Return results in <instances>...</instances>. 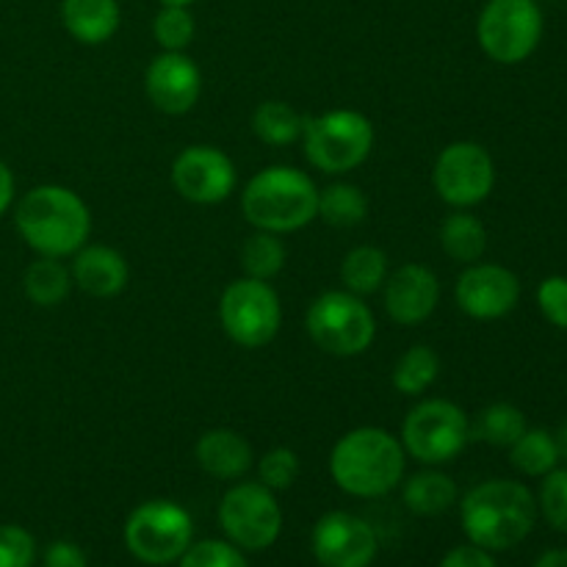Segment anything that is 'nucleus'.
<instances>
[{
    "instance_id": "72a5a7b5",
    "label": "nucleus",
    "mask_w": 567,
    "mask_h": 567,
    "mask_svg": "<svg viewBox=\"0 0 567 567\" xmlns=\"http://www.w3.org/2000/svg\"><path fill=\"white\" fill-rule=\"evenodd\" d=\"M540 509L554 529L567 535V468H554L543 476Z\"/></svg>"
},
{
    "instance_id": "9b49d317",
    "label": "nucleus",
    "mask_w": 567,
    "mask_h": 567,
    "mask_svg": "<svg viewBox=\"0 0 567 567\" xmlns=\"http://www.w3.org/2000/svg\"><path fill=\"white\" fill-rule=\"evenodd\" d=\"M219 524L233 546L244 551H266L282 532V509L275 491L260 482H238L221 498Z\"/></svg>"
},
{
    "instance_id": "c756f323",
    "label": "nucleus",
    "mask_w": 567,
    "mask_h": 567,
    "mask_svg": "<svg viewBox=\"0 0 567 567\" xmlns=\"http://www.w3.org/2000/svg\"><path fill=\"white\" fill-rule=\"evenodd\" d=\"M286 244L277 233L255 230L241 247V266L252 280H275L286 266Z\"/></svg>"
},
{
    "instance_id": "aec40b11",
    "label": "nucleus",
    "mask_w": 567,
    "mask_h": 567,
    "mask_svg": "<svg viewBox=\"0 0 567 567\" xmlns=\"http://www.w3.org/2000/svg\"><path fill=\"white\" fill-rule=\"evenodd\" d=\"M61 22L75 42L103 44L120 28V3L116 0H64Z\"/></svg>"
},
{
    "instance_id": "f03ea898",
    "label": "nucleus",
    "mask_w": 567,
    "mask_h": 567,
    "mask_svg": "<svg viewBox=\"0 0 567 567\" xmlns=\"http://www.w3.org/2000/svg\"><path fill=\"white\" fill-rule=\"evenodd\" d=\"M14 225L28 247L42 258H70L86 247L92 233L89 205L72 188L37 186L17 203Z\"/></svg>"
},
{
    "instance_id": "f257e3e1",
    "label": "nucleus",
    "mask_w": 567,
    "mask_h": 567,
    "mask_svg": "<svg viewBox=\"0 0 567 567\" xmlns=\"http://www.w3.org/2000/svg\"><path fill=\"white\" fill-rule=\"evenodd\" d=\"M460 520L474 546L485 551H507L535 529L537 502L520 482L491 480L465 493Z\"/></svg>"
},
{
    "instance_id": "4c0bfd02",
    "label": "nucleus",
    "mask_w": 567,
    "mask_h": 567,
    "mask_svg": "<svg viewBox=\"0 0 567 567\" xmlns=\"http://www.w3.org/2000/svg\"><path fill=\"white\" fill-rule=\"evenodd\" d=\"M441 567H498L496 559L491 557V551L480 546H457L441 559Z\"/></svg>"
},
{
    "instance_id": "a211bd4d",
    "label": "nucleus",
    "mask_w": 567,
    "mask_h": 567,
    "mask_svg": "<svg viewBox=\"0 0 567 567\" xmlns=\"http://www.w3.org/2000/svg\"><path fill=\"white\" fill-rule=\"evenodd\" d=\"M72 286L81 288L83 293L94 299H111L116 293L125 291L127 277V260L114 247H103V244H92V247H81L72 255Z\"/></svg>"
},
{
    "instance_id": "6e6552de",
    "label": "nucleus",
    "mask_w": 567,
    "mask_h": 567,
    "mask_svg": "<svg viewBox=\"0 0 567 567\" xmlns=\"http://www.w3.org/2000/svg\"><path fill=\"white\" fill-rule=\"evenodd\" d=\"M194 543V520L181 504L155 498L127 515L125 546L138 563L169 565L186 554Z\"/></svg>"
},
{
    "instance_id": "58836bf2",
    "label": "nucleus",
    "mask_w": 567,
    "mask_h": 567,
    "mask_svg": "<svg viewBox=\"0 0 567 567\" xmlns=\"http://www.w3.org/2000/svg\"><path fill=\"white\" fill-rule=\"evenodd\" d=\"M11 203H14V175L6 166V161L0 158V216L9 210Z\"/></svg>"
},
{
    "instance_id": "bb28decb",
    "label": "nucleus",
    "mask_w": 567,
    "mask_h": 567,
    "mask_svg": "<svg viewBox=\"0 0 567 567\" xmlns=\"http://www.w3.org/2000/svg\"><path fill=\"white\" fill-rule=\"evenodd\" d=\"M437 374H441V358H437L435 349L424 347H410L402 358L393 365V388H396L402 396H421V393L430 391L435 385Z\"/></svg>"
},
{
    "instance_id": "20e7f679",
    "label": "nucleus",
    "mask_w": 567,
    "mask_h": 567,
    "mask_svg": "<svg viewBox=\"0 0 567 567\" xmlns=\"http://www.w3.org/2000/svg\"><path fill=\"white\" fill-rule=\"evenodd\" d=\"M241 210L255 230L297 233L319 214V188L293 166H269L247 183Z\"/></svg>"
},
{
    "instance_id": "1a4fd4ad",
    "label": "nucleus",
    "mask_w": 567,
    "mask_h": 567,
    "mask_svg": "<svg viewBox=\"0 0 567 567\" xmlns=\"http://www.w3.org/2000/svg\"><path fill=\"white\" fill-rule=\"evenodd\" d=\"M219 319L233 343L244 349H260L275 341L280 332V297L269 282L241 277L221 293Z\"/></svg>"
},
{
    "instance_id": "b1692460",
    "label": "nucleus",
    "mask_w": 567,
    "mask_h": 567,
    "mask_svg": "<svg viewBox=\"0 0 567 567\" xmlns=\"http://www.w3.org/2000/svg\"><path fill=\"white\" fill-rule=\"evenodd\" d=\"M526 432V415L515 404L496 402L487 404L471 421V441H482L487 446L509 449Z\"/></svg>"
},
{
    "instance_id": "393cba45",
    "label": "nucleus",
    "mask_w": 567,
    "mask_h": 567,
    "mask_svg": "<svg viewBox=\"0 0 567 567\" xmlns=\"http://www.w3.org/2000/svg\"><path fill=\"white\" fill-rule=\"evenodd\" d=\"M388 280V255L380 247H354L341 264V282L354 297H369L380 291Z\"/></svg>"
},
{
    "instance_id": "c9c22d12",
    "label": "nucleus",
    "mask_w": 567,
    "mask_h": 567,
    "mask_svg": "<svg viewBox=\"0 0 567 567\" xmlns=\"http://www.w3.org/2000/svg\"><path fill=\"white\" fill-rule=\"evenodd\" d=\"M537 305H540V313L546 316L548 324L567 330V277H546L537 288Z\"/></svg>"
},
{
    "instance_id": "a19ab883",
    "label": "nucleus",
    "mask_w": 567,
    "mask_h": 567,
    "mask_svg": "<svg viewBox=\"0 0 567 567\" xmlns=\"http://www.w3.org/2000/svg\"><path fill=\"white\" fill-rule=\"evenodd\" d=\"M554 437H557L559 457H565V460H567V421H565L563 426H559V432H557V435H554Z\"/></svg>"
},
{
    "instance_id": "f3484780",
    "label": "nucleus",
    "mask_w": 567,
    "mask_h": 567,
    "mask_svg": "<svg viewBox=\"0 0 567 567\" xmlns=\"http://www.w3.org/2000/svg\"><path fill=\"white\" fill-rule=\"evenodd\" d=\"M441 302V282L430 266L404 264L388 275L382 286V305L388 319L399 327H415L430 319Z\"/></svg>"
},
{
    "instance_id": "f8f14e48",
    "label": "nucleus",
    "mask_w": 567,
    "mask_h": 567,
    "mask_svg": "<svg viewBox=\"0 0 567 567\" xmlns=\"http://www.w3.org/2000/svg\"><path fill=\"white\" fill-rule=\"evenodd\" d=\"M432 183L446 205L474 208L491 197L496 186V164L482 144L454 142L437 155Z\"/></svg>"
},
{
    "instance_id": "9d476101",
    "label": "nucleus",
    "mask_w": 567,
    "mask_h": 567,
    "mask_svg": "<svg viewBox=\"0 0 567 567\" xmlns=\"http://www.w3.org/2000/svg\"><path fill=\"white\" fill-rule=\"evenodd\" d=\"M480 48L498 64H520L543 39V11L535 0H491L476 22Z\"/></svg>"
},
{
    "instance_id": "2eb2a0df",
    "label": "nucleus",
    "mask_w": 567,
    "mask_h": 567,
    "mask_svg": "<svg viewBox=\"0 0 567 567\" xmlns=\"http://www.w3.org/2000/svg\"><path fill=\"white\" fill-rule=\"evenodd\" d=\"M374 529L343 509L327 513L313 526V554L321 567H369L377 557Z\"/></svg>"
},
{
    "instance_id": "39448f33",
    "label": "nucleus",
    "mask_w": 567,
    "mask_h": 567,
    "mask_svg": "<svg viewBox=\"0 0 567 567\" xmlns=\"http://www.w3.org/2000/svg\"><path fill=\"white\" fill-rule=\"evenodd\" d=\"M305 155L316 169L343 175L363 164L374 150V125L365 114L336 109L305 120Z\"/></svg>"
},
{
    "instance_id": "f704fd0d",
    "label": "nucleus",
    "mask_w": 567,
    "mask_h": 567,
    "mask_svg": "<svg viewBox=\"0 0 567 567\" xmlns=\"http://www.w3.org/2000/svg\"><path fill=\"white\" fill-rule=\"evenodd\" d=\"M37 543L31 532L17 524L0 526V567H33Z\"/></svg>"
},
{
    "instance_id": "cd10ccee",
    "label": "nucleus",
    "mask_w": 567,
    "mask_h": 567,
    "mask_svg": "<svg viewBox=\"0 0 567 567\" xmlns=\"http://www.w3.org/2000/svg\"><path fill=\"white\" fill-rule=\"evenodd\" d=\"M557 437L548 430H529L509 446V463L524 476H546L559 465Z\"/></svg>"
},
{
    "instance_id": "79ce46f5",
    "label": "nucleus",
    "mask_w": 567,
    "mask_h": 567,
    "mask_svg": "<svg viewBox=\"0 0 567 567\" xmlns=\"http://www.w3.org/2000/svg\"><path fill=\"white\" fill-rule=\"evenodd\" d=\"M194 0H161V6H192Z\"/></svg>"
},
{
    "instance_id": "5701e85b",
    "label": "nucleus",
    "mask_w": 567,
    "mask_h": 567,
    "mask_svg": "<svg viewBox=\"0 0 567 567\" xmlns=\"http://www.w3.org/2000/svg\"><path fill=\"white\" fill-rule=\"evenodd\" d=\"M22 288H25V297L33 305H39V308H55V305H61L70 297L72 275L61 264V258H42L39 255L25 269Z\"/></svg>"
},
{
    "instance_id": "c85d7f7f",
    "label": "nucleus",
    "mask_w": 567,
    "mask_h": 567,
    "mask_svg": "<svg viewBox=\"0 0 567 567\" xmlns=\"http://www.w3.org/2000/svg\"><path fill=\"white\" fill-rule=\"evenodd\" d=\"M319 219L332 227H358L369 216V199L352 183H332L319 192Z\"/></svg>"
},
{
    "instance_id": "e433bc0d",
    "label": "nucleus",
    "mask_w": 567,
    "mask_h": 567,
    "mask_svg": "<svg viewBox=\"0 0 567 567\" xmlns=\"http://www.w3.org/2000/svg\"><path fill=\"white\" fill-rule=\"evenodd\" d=\"M44 567H89V559L78 543L55 540L44 551Z\"/></svg>"
},
{
    "instance_id": "423d86ee",
    "label": "nucleus",
    "mask_w": 567,
    "mask_h": 567,
    "mask_svg": "<svg viewBox=\"0 0 567 567\" xmlns=\"http://www.w3.org/2000/svg\"><path fill=\"white\" fill-rule=\"evenodd\" d=\"M308 336L316 347L336 358H358L369 352L377 338V321L363 297L349 291H327L313 299L305 316Z\"/></svg>"
},
{
    "instance_id": "473e14b6",
    "label": "nucleus",
    "mask_w": 567,
    "mask_h": 567,
    "mask_svg": "<svg viewBox=\"0 0 567 567\" xmlns=\"http://www.w3.org/2000/svg\"><path fill=\"white\" fill-rule=\"evenodd\" d=\"M299 476V457L297 452L286 446H277L266 452L258 463V482L269 491H288Z\"/></svg>"
},
{
    "instance_id": "0eeeda50",
    "label": "nucleus",
    "mask_w": 567,
    "mask_h": 567,
    "mask_svg": "<svg viewBox=\"0 0 567 567\" xmlns=\"http://www.w3.org/2000/svg\"><path fill=\"white\" fill-rule=\"evenodd\" d=\"M471 443V419L449 399L415 404L402 424L404 452L421 465H446Z\"/></svg>"
},
{
    "instance_id": "ddd939ff",
    "label": "nucleus",
    "mask_w": 567,
    "mask_h": 567,
    "mask_svg": "<svg viewBox=\"0 0 567 567\" xmlns=\"http://www.w3.org/2000/svg\"><path fill=\"white\" fill-rule=\"evenodd\" d=\"M172 183L194 205L225 203L236 188V166L219 147L192 144L172 164Z\"/></svg>"
},
{
    "instance_id": "412c9836",
    "label": "nucleus",
    "mask_w": 567,
    "mask_h": 567,
    "mask_svg": "<svg viewBox=\"0 0 567 567\" xmlns=\"http://www.w3.org/2000/svg\"><path fill=\"white\" fill-rule=\"evenodd\" d=\"M402 496L410 513L430 518V515L446 513L457 502V485H454L452 476L430 465L426 471H419V474H413L404 482Z\"/></svg>"
},
{
    "instance_id": "dca6fc26",
    "label": "nucleus",
    "mask_w": 567,
    "mask_h": 567,
    "mask_svg": "<svg viewBox=\"0 0 567 567\" xmlns=\"http://www.w3.org/2000/svg\"><path fill=\"white\" fill-rule=\"evenodd\" d=\"M144 92L161 114H188L203 92V72L186 53L164 50L150 61L147 72H144Z\"/></svg>"
},
{
    "instance_id": "7c9ffc66",
    "label": "nucleus",
    "mask_w": 567,
    "mask_h": 567,
    "mask_svg": "<svg viewBox=\"0 0 567 567\" xmlns=\"http://www.w3.org/2000/svg\"><path fill=\"white\" fill-rule=\"evenodd\" d=\"M197 22H194L188 6H161L153 20V37L169 53H183L194 42Z\"/></svg>"
},
{
    "instance_id": "6ab92c4d",
    "label": "nucleus",
    "mask_w": 567,
    "mask_h": 567,
    "mask_svg": "<svg viewBox=\"0 0 567 567\" xmlns=\"http://www.w3.org/2000/svg\"><path fill=\"white\" fill-rule=\"evenodd\" d=\"M199 468L221 482L241 480L252 468V446L236 430H208L194 446Z\"/></svg>"
},
{
    "instance_id": "4be33fe9",
    "label": "nucleus",
    "mask_w": 567,
    "mask_h": 567,
    "mask_svg": "<svg viewBox=\"0 0 567 567\" xmlns=\"http://www.w3.org/2000/svg\"><path fill=\"white\" fill-rule=\"evenodd\" d=\"M441 247L457 264H476L487 249V230L474 214L457 208L449 214L441 225Z\"/></svg>"
},
{
    "instance_id": "ea45409f",
    "label": "nucleus",
    "mask_w": 567,
    "mask_h": 567,
    "mask_svg": "<svg viewBox=\"0 0 567 567\" xmlns=\"http://www.w3.org/2000/svg\"><path fill=\"white\" fill-rule=\"evenodd\" d=\"M535 567H567V551L565 548H551L537 559Z\"/></svg>"
},
{
    "instance_id": "4468645a",
    "label": "nucleus",
    "mask_w": 567,
    "mask_h": 567,
    "mask_svg": "<svg viewBox=\"0 0 567 567\" xmlns=\"http://www.w3.org/2000/svg\"><path fill=\"white\" fill-rule=\"evenodd\" d=\"M460 310L471 319L496 321L513 313L520 299V280L515 271L498 264H468L454 286Z\"/></svg>"
},
{
    "instance_id": "7ed1b4c3",
    "label": "nucleus",
    "mask_w": 567,
    "mask_h": 567,
    "mask_svg": "<svg viewBox=\"0 0 567 567\" xmlns=\"http://www.w3.org/2000/svg\"><path fill=\"white\" fill-rule=\"evenodd\" d=\"M402 441L380 426L347 432L330 454V474L343 493L358 498H380L404 476Z\"/></svg>"
},
{
    "instance_id": "a878e982",
    "label": "nucleus",
    "mask_w": 567,
    "mask_h": 567,
    "mask_svg": "<svg viewBox=\"0 0 567 567\" xmlns=\"http://www.w3.org/2000/svg\"><path fill=\"white\" fill-rule=\"evenodd\" d=\"M252 131L269 147H288L297 138H302L305 120L293 105L282 103V100H266L255 109Z\"/></svg>"
},
{
    "instance_id": "2f4dec72",
    "label": "nucleus",
    "mask_w": 567,
    "mask_h": 567,
    "mask_svg": "<svg viewBox=\"0 0 567 567\" xmlns=\"http://www.w3.org/2000/svg\"><path fill=\"white\" fill-rule=\"evenodd\" d=\"M177 563L181 567H249L241 548L225 540L192 543Z\"/></svg>"
}]
</instances>
